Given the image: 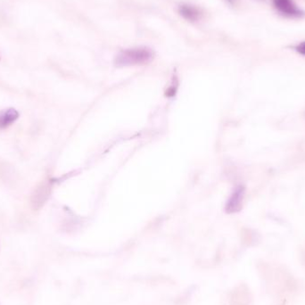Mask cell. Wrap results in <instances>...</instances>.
<instances>
[{
    "mask_svg": "<svg viewBox=\"0 0 305 305\" xmlns=\"http://www.w3.org/2000/svg\"><path fill=\"white\" fill-rule=\"evenodd\" d=\"M274 6L280 14L289 17H303L305 13L295 5L292 0H273Z\"/></svg>",
    "mask_w": 305,
    "mask_h": 305,
    "instance_id": "7a4b0ae2",
    "label": "cell"
},
{
    "mask_svg": "<svg viewBox=\"0 0 305 305\" xmlns=\"http://www.w3.org/2000/svg\"><path fill=\"white\" fill-rule=\"evenodd\" d=\"M295 50H296V52L299 53L300 55L305 56V41L298 44V45L295 47Z\"/></svg>",
    "mask_w": 305,
    "mask_h": 305,
    "instance_id": "52a82bcc",
    "label": "cell"
},
{
    "mask_svg": "<svg viewBox=\"0 0 305 305\" xmlns=\"http://www.w3.org/2000/svg\"><path fill=\"white\" fill-rule=\"evenodd\" d=\"M19 118V113L15 108H9L0 112V129H5L12 125Z\"/></svg>",
    "mask_w": 305,
    "mask_h": 305,
    "instance_id": "5b68a950",
    "label": "cell"
},
{
    "mask_svg": "<svg viewBox=\"0 0 305 305\" xmlns=\"http://www.w3.org/2000/svg\"><path fill=\"white\" fill-rule=\"evenodd\" d=\"M50 194V188L48 185L41 184L34 190L32 196V205L34 210H38L42 207L45 202L48 200Z\"/></svg>",
    "mask_w": 305,
    "mask_h": 305,
    "instance_id": "277c9868",
    "label": "cell"
},
{
    "mask_svg": "<svg viewBox=\"0 0 305 305\" xmlns=\"http://www.w3.org/2000/svg\"><path fill=\"white\" fill-rule=\"evenodd\" d=\"M244 197H245V188L241 186L237 187L227 203V212L233 213L240 210L242 207Z\"/></svg>",
    "mask_w": 305,
    "mask_h": 305,
    "instance_id": "3957f363",
    "label": "cell"
},
{
    "mask_svg": "<svg viewBox=\"0 0 305 305\" xmlns=\"http://www.w3.org/2000/svg\"><path fill=\"white\" fill-rule=\"evenodd\" d=\"M179 14L189 21H198L200 19V11L191 5H181L179 7Z\"/></svg>",
    "mask_w": 305,
    "mask_h": 305,
    "instance_id": "8992f818",
    "label": "cell"
},
{
    "mask_svg": "<svg viewBox=\"0 0 305 305\" xmlns=\"http://www.w3.org/2000/svg\"><path fill=\"white\" fill-rule=\"evenodd\" d=\"M228 1H229V3H234V1H235V0H228Z\"/></svg>",
    "mask_w": 305,
    "mask_h": 305,
    "instance_id": "ba28073f",
    "label": "cell"
},
{
    "mask_svg": "<svg viewBox=\"0 0 305 305\" xmlns=\"http://www.w3.org/2000/svg\"><path fill=\"white\" fill-rule=\"evenodd\" d=\"M152 58L153 53L149 48H132L119 53L114 60V64L117 67L139 65L150 63Z\"/></svg>",
    "mask_w": 305,
    "mask_h": 305,
    "instance_id": "6da1fadb",
    "label": "cell"
},
{
    "mask_svg": "<svg viewBox=\"0 0 305 305\" xmlns=\"http://www.w3.org/2000/svg\"></svg>",
    "mask_w": 305,
    "mask_h": 305,
    "instance_id": "9c48e42d",
    "label": "cell"
}]
</instances>
